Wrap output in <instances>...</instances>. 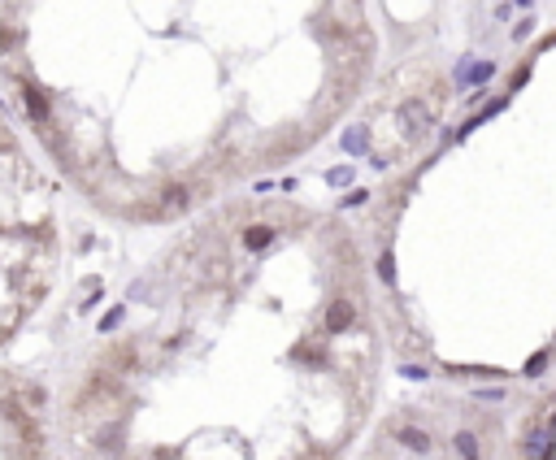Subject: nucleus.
Masks as SVG:
<instances>
[{
  "label": "nucleus",
  "instance_id": "2",
  "mask_svg": "<svg viewBox=\"0 0 556 460\" xmlns=\"http://www.w3.org/2000/svg\"><path fill=\"white\" fill-rule=\"evenodd\" d=\"M352 317H357V309H352V300H335L331 304V313H326V326L331 330H348Z\"/></svg>",
  "mask_w": 556,
  "mask_h": 460
},
{
  "label": "nucleus",
  "instance_id": "4",
  "mask_svg": "<svg viewBox=\"0 0 556 460\" xmlns=\"http://www.w3.org/2000/svg\"><path fill=\"white\" fill-rule=\"evenodd\" d=\"M526 452H530V456H552V434H530V439H526Z\"/></svg>",
  "mask_w": 556,
  "mask_h": 460
},
{
  "label": "nucleus",
  "instance_id": "3",
  "mask_svg": "<svg viewBox=\"0 0 556 460\" xmlns=\"http://www.w3.org/2000/svg\"><path fill=\"white\" fill-rule=\"evenodd\" d=\"M400 443L413 447V452H431V439H426L422 430H400Z\"/></svg>",
  "mask_w": 556,
  "mask_h": 460
},
{
  "label": "nucleus",
  "instance_id": "5",
  "mask_svg": "<svg viewBox=\"0 0 556 460\" xmlns=\"http://www.w3.org/2000/svg\"><path fill=\"white\" fill-rule=\"evenodd\" d=\"M365 143H369V131H365V126H352V131H348V148L365 152Z\"/></svg>",
  "mask_w": 556,
  "mask_h": 460
},
{
  "label": "nucleus",
  "instance_id": "8",
  "mask_svg": "<svg viewBox=\"0 0 556 460\" xmlns=\"http://www.w3.org/2000/svg\"><path fill=\"white\" fill-rule=\"evenodd\" d=\"M378 274H383L387 283H396V265H391V252H383V261H378Z\"/></svg>",
  "mask_w": 556,
  "mask_h": 460
},
{
  "label": "nucleus",
  "instance_id": "6",
  "mask_svg": "<svg viewBox=\"0 0 556 460\" xmlns=\"http://www.w3.org/2000/svg\"><path fill=\"white\" fill-rule=\"evenodd\" d=\"M457 452H461V456H478L483 447H478V439H474V434H465V430H461V434H457Z\"/></svg>",
  "mask_w": 556,
  "mask_h": 460
},
{
  "label": "nucleus",
  "instance_id": "1",
  "mask_svg": "<svg viewBox=\"0 0 556 460\" xmlns=\"http://www.w3.org/2000/svg\"><path fill=\"white\" fill-rule=\"evenodd\" d=\"M400 122H404V131H409V135H422V131H426V126H431L435 117H431V113H426L422 105H404V113H400Z\"/></svg>",
  "mask_w": 556,
  "mask_h": 460
},
{
  "label": "nucleus",
  "instance_id": "9",
  "mask_svg": "<svg viewBox=\"0 0 556 460\" xmlns=\"http://www.w3.org/2000/svg\"><path fill=\"white\" fill-rule=\"evenodd\" d=\"M478 395H483V400H504V391H500V387H483Z\"/></svg>",
  "mask_w": 556,
  "mask_h": 460
},
{
  "label": "nucleus",
  "instance_id": "7",
  "mask_svg": "<svg viewBox=\"0 0 556 460\" xmlns=\"http://www.w3.org/2000/svg\"><path fill=\"white\" fill-rule=\"evenodd\" d=\"M548 365H552V356H548V352H539V356H530V365H526V373H530V378H535V373H543Z\"/></svg>",
  "mask_w": 556,
  "mask_h": 460
}]
</instances>
